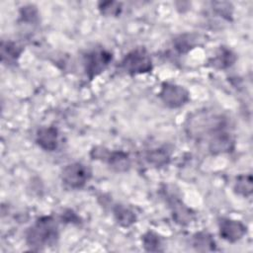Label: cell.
Segmentation results:
<instances>
[{
	"instance_id": "5b68a950",
	"label": "cell",
	"mask_w": 253,
	"mask_h": 253,
	"mask_svg": "<svg viewBox=\"0 0 253 253\" xmlns=\"http://www.w3.org/2000/svg\"><path fill=\"white\" fill-rule=\"evenodd\" d=\"M159 97L169 108H179L190 99L189 92L183 86L173 83H164L159 92Z\"/></svg>"
},
{
	"instance_id": "8fae6325",
	"label": "cell",
	"mask_w": 253,
	"mask_h": 253,
	"mask_svg": "<svg viewBox=\"0 0 253 253\" xmlns=\"http://www.w3.org/2000/svg\"><path fill=\"white\" fill-rule=\"evenodd\" d=\"M116 171H126L130 166L128 155L124 151H110L104 160Z\"/></svg>"
},
{
	"instance_id": "30bf717a",
	"label": "cell",
	"mask_w": 253,
	"mask_h": 253,
	"mask_svg": "<svg viewBox=\"0 0 253 253\" xmlns=\"http://www.w3.org/2000/svg\"><path fill=\"white\" fill-rule=\"evenodd\" d=\"M170 207L172 209L173 217L177 222L186 224L192 219L193 213L175 195L170 198Z\"/></svg>"
},
{
	"instance_id": "7a4b0ae2",
	"label": "cell",
	"mask_w": 253,
	"mask_h": 253,
	"mask_svg": "<svg viewBox=\"0 0 253 253\" xmlns=\"http://www.w3.org/2000/svg\"><path fill=\"white\" fill-rule=\"evenodd\" d=\"M123 69L130 74H144L152 69V60L147 52V50L143 47H137L129 51L122 60Z\"/></svg>"
},
{
	"instance_id": "277c9868",
	"label": "cell",
	"mask_w": 253,
	"mask_h": 253,
	"mask_svg": "<svg viewBox=\"0 0 253 253\" xmlns=\"http://www.w3.org/2000/svg\"><path fill=\"white\" fill-rule=\"evenodd\" d=\"M113 55L106 49H96L88 52L84 57L85 73L89 79L101 74L111 63Z\"/></svg>"
},
{
	"instance_id": "8992f818",
	"label": "cell",
	"mask_w": 253,
	"mask_h": 253,
	"mask_svg": "<svg viewBox=\"0 0 253 253\" xmlns=\"http://www.w3.org/2000/svg\"><path fill=\"white\" fill-rule=\"evenodd\" d=\"M219 235L226 241L235 242L246 233V226L239 220L221 218L218 224Z\"/></svg>"
},
{
	"instance_id": "52a82bcc",
	"label": "cell",
	"mask_w": 253,
	"mask_h": 253,
	"mask_svg": "<svg viewBox=\"0 0 253 253\" xmlns=\"http://www.w3.org/2000/svg\"><path fill=\"white\" fill-rule=\"evenodd\" d=\"M234 140L232 136L226 132L223 128L219 129L211 134L210 140V150L212 153H223L233 149Z\"/></svg>"
},
{
	"instance_id": "5bb4252c",
	"label": "cell",
	"mask_w": 253,
	"mask_h": 253,
	"mask_svg": "<svg viewBox=\"0 0 253 253\" xmlns=\"http://www.w3.org/2000/svg\"><path fill=\"white\" fill-rule=\"evenodd\" d=\"M114 215L117 221L122 226H125V227L131 225L133 222H135V219H136L134 212L122 205H117L114 208Z\"/></svg>"
},
{
	"instance_id": "4fadbf2b",
	"label": "cell",
	"mask_w": 253,
	"mask_h": 253,
	"mask_svg": "<svg viewBox=\"0 0 253 253\" xmlns=\"http://www.w3.org/2000/svg\"><path fill=\"white\" fill-rule=\"evenodd\" d=\"M193 244L198 251H212L215 249V242L208 232H198L194 235Z\"/></svg>"
},
{
	"instance_id": "3957f363",
	"label": "cell",
	"mask_w": 253,
	"mask_h": 253,
	"mask_svg": "<svg viewBox=\"0 0 253 253\" xmlns=\"http://www.w3.org/2000/svg\"><path fill=\"white\" fill-rule=\"evenodd\" d=\"M91 178V170L82 163H72L64 167L61 174L62 183L70 189L82 188Z\"/></svg>"
},
{
	"instance_id": "e0dca14e",
	"label": "cell",
	"mask_w": 253,
	"mask_h": 253,
	"mask_svg": "<svg viewBox=\"0 0 253 253\" xmlns=\"http://www.w3.org/2000/svg\"><path fill=\"white\" fill-rule=\"evenodd\" d=\"M142 244L145 250L147 251H161V241L159 236L152 232L148 231L142 236Z\"/></svg>"
},
{
	"instance_id": "7c38bea8",
	"label": "cell",
	"mask_w": 253,
	"mask_h": 253,
	"mask_svg": "<svg viewBox=\"0 0 253 253\" xmlns=\"http://www.w3.org/2000/svg\"><path fill=\"white\" fill-rule=\"evenodd\" d=\"M22 53V47L13 42H2L1 59L8 64L15 63Z\"/></svg>"
},
{
	"instance_id": "6da1fadb",
	"label": "cell",
	"mask_w": 253,
	"mask_h": 253,
	"mask_svg": "<svg viewBox=\"0 0 253 253\" xmlns=\"http://www.w3.org/2000/svg\"><path fill=\"white\" fill-rule=\"evenodd\" d=\"M58 238L56 220L48 215L40 217L26 233L27 244L36 250L53 245Z\"/></svg>"
},
{
	"instance_id": "2e32d148",
	"label": "cell",
	"mask_w": 253,
	"mask_h": 253,
	"mask_svg": "<svg viewBox=\"0 0 253 253\" xmlns=\"http://www.w3.org/2000/svg\"><path fill=\"white\" fill-rule=\"evenodd\" d=\"M235 191L244 197H248L252 194V176L248 175H241L237 178L235 186Z\"/></svg>"
},
{
	"instance_id": "ffe728a7",
	"label": "cell",
	"mask_w": 253,
	"mask_h": 253,
	"mask_svg": "<svg viewBox=\"0 0 253 253\" xmlns=\"http://www.w3.org/2000/svg\"><path fill=\"white\" fill-rule=\"evenodd\" d=\"M21 16L24 21L34 23L38 20V11L35 6L28 5V6H25L22 8Z\"/></svg>"
},
{
	"instance_id": "ba28073f",
	"label": "cell",
	"mask_w": 253,
	"mask_h": 253,
	"mask_svg": "<svg viewBox=\"0 0 253 253\" xmlns=\"http://www.w3.org/2000/svg\"><path fill=\"white\" fill-rule=\"evenodd\" d=\"M37 143L44 150H55L58 144V130L54 126H43L37 131Z\"/></svg>"
},
{
	"instance_id": "9c48e42d",
	"label": "cell",
	"mask_w": 253,
	"mask_h": 253,
	"mask_svg": "<svg viewBox=\"0 0 253 253\" xmlns=\"http://www.w3.org/2000/svg\"><path fill=\"white\" fill-rule=\"evenodd\" d=\"M236 59L235 54L226 47H220L215 55L210 59L209 63L211 66L217 69H224L231 66Z\"/></svg>"
},
{
	"instance_id": "d6986e66",
	"label": "cell",
	"mask_w": 253,
	"mask_h": 253,
	"mask_svg": "<svg viewBox=\"0 0 253 253\" xmlns=\"http://www.w3.org/2000/svg\"><path fill=\"white\" fill-rule=\"evenodd\" d=\"M174 45H175V48L179 52L184 53V52L189 51L191 48H193L194 40L189 35H183V36H180L179 38H177L175 40Z\"/></svg>"
},
{
	"instance_id": "ac0fdd59",
	"label": "cell",
	"mask_w": 253,
	"mask_h": 253,
	"mask_svg": "<svg viewBox=\"0 0 253 253\" xmlns=\"http://www.w3.org/2000/svg\"><path fill=\"white\" fill-rule=\"evenodd\" d=\"M99 10L106 16H117L122 10V4L116 1H106L99 3Z\"/></svg>"
},
{
	"instance_id": "9a60e30c",
	"label": "cell",
	"mask_w": 253,
	"mask_h": 253,
	"mask_svg": "<svg viewBox=\"0 0 253 253\" xmlns=\"http://www.w3.org/2000/svg\"><path fill=\"white\" fill-rule=\"evenodd\" d=\"M146 160L154 166L161 167L169 162L170 155L169 152L164 148H156L147 152Z\"/></svg>"
}]
</instances>
